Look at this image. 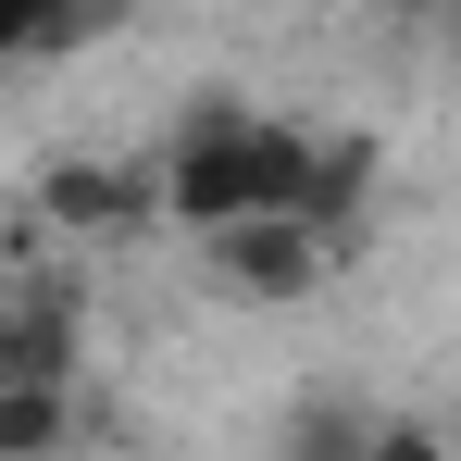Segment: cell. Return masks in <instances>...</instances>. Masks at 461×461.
<instances>
[{
    "mask_svg": "<svg viewBox=\"0 0 461 461\" xmlns=\"http://www.w3.org/2000/svg\"><path fill=\"white\" fill-rule=\"evenodd\" d=\"M38 212L63 237H125L162 212V175H138V162H100V150H63L50 175H38Z\"/></svg>",
    "mask_w": 461,
    "mask_h": 461,
    "instance_id": "6da1fadb",
    "label": "cell"
},
{
    "mask_svg": "<svg viewBox=\"0 0 461 461\" xmlns=\"http://www.w3.org/2000/svg\"><path fill=\"white\" fill-rule=\"evenodd\" d=\"M212 275H225L237 300H312L324 275H337V237H312V225H237V237H212Z\"/></svg>",
    "mask_w": 461,
    "mask_h": 461,
    "instance_id": "7a4b0ae2",
    "label": "cell"
},
{
    "mask_svg": "<svg viewBox=\"0 0 461 461\" xmlns=\"http://www.w3.org/2000/svg\"><path fill=\"white\" fill-rule=\"evenodd\" d=\"M63 437H76V386H38V375L0 386V461H50Z\"/></svg>",
    "mask_w": 461,
    "mask_h": 461,
    "instance_id": "3957f363",
    "label": "cell"
},
{
    "mask_svg": "<svg viewBox=\"0 0 461 461\" xmlns=\"http://www.w3.org/2000/svg\"><path fill=\"white\" fill-rule=\"evenodd\" d=\"M375 449V411H349V399H300L287 411V461H362Z\"/></svg>",
    "mask_w": 461,
    "mask_h": 461,
    "instance_id": "277c9868",
    "label": "cell"
},
{
    "mask_svg": "<svg viewBox=\"0 0 461 461\" xmlns=\"http://www.w3.org/2000/svg\"><path fill=\"white\" fill-rule=\"evenodd\" d=\"M76 38V13H38V0H0V63H25V50H63Z\"/></svg>",
    "mask_w": 461,
    "mask_h": 461,
    "instance_id": "5b68a950",
    "label": "cell"
},
{
    "mask_svg": "<svg viewBox=\"0 0 461 461\" xmlns=\"http://www.w3.org/2000/svg\"><path fill=\"white\" fill-rule=\"evenodd\" d=\"M362 461H449V437H437V424H375Z\"/></svg>",
    "mask_w": 461,
    "mask_h": 461,
    "instance_id": "8992f818",
    "label": "cell"
},
{
    "mask_svg": "<svg viewBox=\"0 0 461 461\" xmlns=\"http://www.w3.org/2000/svg\"><path fill=\"white\" fill-rule=\"evenodd\" d=\"M0 386H13V287H0Z\"/></svg>",
    "mask_w": 461,
    "mask_h": 461,
    "instance_id": "52a82bcc",
    "label": "cell"
},
{
    "mask_svg": "<svg viewBox=\"0 0 461 461\" xmlns=\"http://www.w3.org/2000/svg\"><path fill=\"white\" fill-rule=\"evenodd\" d=\"M449 38H461V13H449Z\"/></svg>",
    "mask_w": 461,
    "mask_h": 461,
    "instance_id": "ba28073f",
    "label": "cell"
}]
</instances>
